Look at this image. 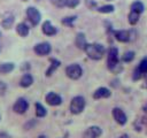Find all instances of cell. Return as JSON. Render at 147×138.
<instances>
[{
  "instance_id": "obj_1",
  "label": "cell",
  "mask_w": 147,
  "mask_h": 138,
  "mask_svg": "<svg viewBox=\"0 0 147 138\" xmlns=\"http://www.w3.org/2000/svg\"><path fill=\"white\" fill-rule=\"evenodd\" d=\"M107 67L114 74H117L123 69V67L119 64L118 48L115 46L109 47V49L107 52Z\"/></svg>"
},
{
  "instance_id": "obj_2",
  "label": "cell",
  "mask_w": 147,
  "mask_h": 138,
  "mask_svg": "<svg viewBox=\"0 0 147 138\" xmlns=\"http://www.w3.org/2000/svg\"><path fill=\"white\" fill-rule=\"evenodd\" d=\"M84 51L91 60L98 61V60H101L103 57V55L106 53V47L99 43H90V44L87 43Z\"/></svg>"
},
{
  "instance_id": "obj_3",
  "label": "cell",
  "mask_w": 147,
  "mask_h": 138,
  "mask_svg": "<svg viewBox=\"0 0 147 138\" xmlns=\"http://www.w3.org/2000/svg\"><path fill=\"white\" fill-rule=\"evenodd\" d=\"M86 106V100L84 97L82 95H76L71 99L70 101V106H69V109H70V113L74 114V115H78L80 114L84 108Z\"/></svg>"
},
{
  "instance_id": "obj_4",
  "label": "cell",
  "mask_w": 147,
  "mask_h": 138,
  "mask_svg": "<svg viewBox=\"0 0 147 138\" xmlns=\"http://www.w3.org/2000/svg\"><path fill=\"white\" fill-rule=\"evenodd\" d=\"M147 76V56L144 57L139 64L134 68L132 72V79L133 80H140L141 78H145Z\"/></svg>"
},
{
  "instance_id": "obj_5",
  "label": "cell",
  "mask_w": 147,
  "mask_h": 138,
  "mask_svg": "<svg viewBox=\"0 0 147 138\" xmlns=\"http://www.w3.org/2000/svg\"><path fill=\"white\" fill-rule=\"evenodd\" d=\"M65 75L70 79H74V80L79 79L82 77V75H83V68L78 63H71V64L67 66V68H65Z\"/></svg>"
},
{
  "instance_id": "obj_6",
  "label": "cell",
  "mask_w": 147,
  "mask_h": 138,
  "mask_svg": "<svg viewBox=\"0 0 147 138\" xmlns=\"http://www.w3.org/2000/svg\"><path fill=\"white\" fill-rule=\"evenodd\" d=\"M26 17L30 21V23L33 26H36L39 24V22L41 20V14L36 7H28L26 8Z\"/></svg>"
},
{
  "instance_id": "obj_7",
  "label": "cell",
  "mask_w": 147,
  "mask_h": 138,
  "mask_svg": "<svg viewBox=\"0 0 147 138\" xmlns=\"http://www.w3.org/2000/svg\"><path fill=\"white\" fill-rule=\"evenodd\" d=\"M33 52L38 55V56H46L52 52V46L47 41H42V43H38L34 45L33 47Z\"/></svg>"
},
{
  "instance_id": "obj_8",
  "label": "cell",
  "mask_w": 147,
  "mask_h": 138,
  "mask_svg": "<svg viewBox=\"0 0 147 138\" xmlns=\"http://www.w3.org/2000/svg\"><path fill=\"white\" fill-rule=\"evenodd\" d=\"M28 109H29V102H28V100L25 98H22V97L17 98V100L13 105V110L16 114H20V115L26 113Z\"/></svg>"
},
{
  "instance_id": "obj_9",
  "label": "cell",
  "mask_w": 147,
  "mask_h": 138,
  "mask_svg": "<svg viewBox=\"0 0 147 138\" xmlns=\"http://www.w3.org/2000/svg\"><path fill=\"white\" fill-rule=\"evenodd\" d=\"M111 115H113V117H114V120L116 121L117 124H119V125H122V126L126 124V122H127V116H126V114L124 113V110H123L122 108H119V107L113 108Z\"/></svg>"
},
{
  "instance_id": "obj_10",
  "label": "cell",
  "mask_w": 147,
  "mask_h": 138,
  "mask_svg": "<svg viewBox=\"0 0 147 138\" xmlns=\"http://www.w3.org/2000/svg\"><path fill=\"white\" fill-rule=\"evenodd\" d=\"M102 135V129L99 125H91L84 132L82 138H99Z\"/></svg>"
},
{
  "instance_id": "obj_11",
  "label": "cell",
  "mask_w": 147,
  "mask_h": 138,
  "mask_svg": "<svg viewBox=\"0 0 147 138\" xmlns=\"http://www.w3.org/2000/svg\"><path fill=\"white\" fill-rule=\"evenodd\" d=\"M45 101L47 102V105L55 107V106H60L62 103V98L60 94H57L55 92H48L45 95Z\"/></svg>"
},
{
  "instance_id": "obj_12",
  "label": "cell",
  "mask_w": 147,
  "mask_h": 138,
  "mask_svg": "<svg viewBox=\"0 0 147 138\" xmlns=\"http://www.w3.org/2000/svg\"><path fill=\"white\" fill-rule=\"evenodd\" d=\"M113 34L115 39L119 43H127L131 39V33L127 30H116V31H113Z\"/></svg>"
},
{
  "instance_id": "obj_13",
  "label": "cell",
  "mask_w": 147,
  "mask_h": 138,
  "mask_svg": "<svg viewBox=\"0 0 147 138\" xmlns=\"http://www.w3.org/2000/svg\"><path fill=\"white\" fill-rule=\"evenodd\" d=\"M110 95H111L110 90H109L108 87H105V86L98 87V89L93 92V94H92L93 99H95V100H98V99H106V98H109Z\"/></svg>"
},
{
  "instance_id": "obj_14",
  "label": "cell",
  "mask_w": 147,
  "mask_h": 138,
  "mask_svg": "<svg viewBox=\"0 0 147 138\" xmlns=\"http://www.w3.org/2000/svg\"><path fill=\"white\" fill-rule=\"evenodd\" d=\"M41 31L44 34L48 36V37H52V36H55L57 33V29L51 23V21H45L41 25Z\"/></svg>"
},
{
  "instance_id": "obj_15",
  "label": "cell",
  "mask_w": 147,
  "mask_h": 138,
  "mask_svg": "<svg viewBox=\"0 0 147 138\" xmlns=\"http://www.w3.org/2000/svg\"><path fill=\"white\" fill-rule=\"evenodd\" d=\"M49 62H51V64H49V67L47 68L46 74H45L47 77L52 76V75L54 74V71H55V70L61 66V61H60V60H57V59H54V57L49 59Z\"/></svg>"
},
{
  "instance_id": "obj_16",
  "label": "cell",
  "mask_w": 147,
  "mask_h": 138,
  "mask_svg": "<svg viewBox=\"0 0 147 138\" xmlns=\"http://www.w3.org/2000/svg\"><path fill=\"white\" fill-rule=\"evenodd\" d=\"M32 84H33V77H32V75L29 74V72L23 74V76L21 77V80H20V86L25 89V87L31 86Z\"/></svg>"
},
{
  "instance_id": "obj_17",
  "label": "cell",
  "mask_w": 147,
  "mask_h": 138,
  "mask_svg": "<svg viewBox=\"0 0 147 138\" xmlns=\"http://www.w3.org/2000/svg\"><path fill=\"white\" fill-rule=\"evenodd\" d=\"M16 32H17L18 36L25 38V37H28V34H29V32H30V28L26 25V23L21 22V23H18V24L16 25Z\"/></svg>"
},
{
  "instance_id": "obj_18",
  "label": "cell",
  "mask_w": 147,
  "mask_h": 138,
  "mask_svg": "<svg viewBox=\"0 0 147 138\" xmlns=\"http://www.w3.org/2000/svg\"><path fill=\"white\" fill-rule=\"evenodd\" d=\"M75 44H76V46H77L79 49H83V51H84V48H85L87 41H86V37H85V34H84L83 32H78V33L76 34Z\"/></svg>"
},
{
  "instance_id": "obj_19",
  "label": "cell",
  "mask_w": 147,
  "mask_h": 138,
  "mask_svg": "<svg viewBox=\"0 0 147 138\" xmlns=\"http://www.w3.org/2000/svg\"><path fill=\"white\" fill-rule=\"evenodd\" d=\"M15 69V64L13 62H5L0 64V74H9Z\"/></svg>"
},
{
  "instance_id": "obj_20",
  "label": "cell",
  "mask_w": 147,
  "mask_h": 138,
  "mask_svg": "<svg viewBox=\"0 0 147 138\" xmlns=\"http://www.w3.org/2000/svg\"><path fill=\"white\" fill-rule=\"evenodd\" d=\"M34 108H36V116L41 118V117H45L47 115V110L46 108L40 103V102H36L34 103Z\"/></svg>"
},
{
  "instance_id": "obj_21",
  "label": "cell",
  "mask_w": 147,
  "mask_h": 138,
  "mask_svg": "<svg viewBox=\"0 0 147 138\" xmlns=\"http://www.w3.org/2000/svg\"><path fill=\"white\" fill-rule=\"evenodd\" d=\"M14 21H15V17H14L11 14H9V15H7V16L2 20L1 25H2V28H5V29H10V28L13 26V24H14Z\"/></svg>"
},
{
  "instance_id": "obj_22",
  "label": "cell",
  "mask_w": 147,
  "mask_h": 138,
  "mask_svg": "<svg viewBox=\"0 0 147 138\" xmlns=\"http://www.w3.org/2000/svg\"><path fill=\"white\" fill-rule=\"evenodd\" d=\"M139 17H140V14H138V13H136L133 10H130V13L127 15V21H129V23L131 25H136L138 23V21H139Z\"/></svg>"
},
{
  "instance_id": "obj_23",
  "label": "cell",
  "mask_w": 147,
  "mask_h": 138,
  "mask_svg": "<svg viewBox=\"0 0 147 138\" xmlns=\"http://www.w3.org/2000/svg\"><path fill=\"white\" fill-rule=\"evenodd\" d=\"M144 9H145V6H144V3L141 1H134L131 5V10H133V12H136L138 14H142Z\"/></svg>"
},
{
  "instance_id": "obj_24",
  "label": "cell",
  "mask_w": 147,
  "mask_h": 138,
  "mask_svg": "<svg viewBox=\"0 0 147 138\" xmlns=\"http://www.w3.org/2000/svg\"><path fill=\"white\" fill-rule=\"evenodd\" d=\"M134 56H136V53H134L133 51H127V52H125V53L122 55L121 60H122V62L129 63V62H131V61L134 60Z\"/></svg>"
},
{
  "instance_id": "obj_25",
  "label": "cell",
  "mask_w": 147,
  "mask_h": 138,
  "mask_svg": "<svg viewBox=\"0 0 147 138\" xmlns=\"http://www.w3.org/2000/svg\"><path fill=\"white\" fill-rule=\"evenodd\" d=\"M96 10L99 13H101V14H110V13H113L115 10V7L113 5H105V6L99 7Z\"/></svg>"
},
{
  "instance_id": "obj_26",
  "label": "cell",
  "mask_w": 147,
  "mask_h": 138,
  "mask_svg": "<svg viewBox=\"0 0 147 138\" xmlns=\"http://www.w3.org/2000/svg\"><path fill=\"white\" fill-rule=\"evenodd\" d=\"M76 20H77V16L74 15V16H67V17H63L61 22H62L63 25H65V26H70V28H71V26H74V22H75Z\"/></svg>"
},
{
  "instance_id": "obj_27",
  "label": "cell",
  "mask_w": 147,
  "mask_h": 138,
  "mask_svg": "<svg viewBox=\"0 0 147 138\" xmlns=\"http://www.w3.org/2000/svg\"><path fill=\"white\" fill-rule=\"evenodd\" d=\"M80 0H65V6L69 8H75L79 5Z\"/></svg>"
},
{
  "instance_id": "obj_28",
  "label": "cell",
  "mask_w": 147,
  "mask_h": 138,
  "mask_svg": "<svg viewBox=\"0 0 147 138\" xmlns=\"http://www.w3.org/2000/svg\"><path fill=\"white\" fill-rule=\"evenodd\" d=\"M51 2L57 8H62L65 6V0H51Z\"/></svg>"
},
{
  "instance_id": "obj_29",
  "label": "cell",
  "mask_w": 147,
  "mask_h": 138,
  "mask_svg": "<svg viewBox=\"0 0 147 138\" xmlns=\"http://www.w3.org/2000/svg\"><path fill=\"white\" fill-rule=\"evenodd\" d=\"M7 91V84L0 80V95H3Z\"/></svg>"
},
{
  "instance_id": "obj_30",
  "label": "cell",
  "mask_w": 147,
  "mask_h": 138,
  "mask_svg": "<svg viewBox=\"0 0 147 138\" xmlns=\"http://www.w3.org/2000/svg\"><path fill=\"white\" fill-rule=\"evenodd\" d=\"M36 124V122L34 121H30L29 123H26L25 125H24V128H25V130H29V129H31V126L32 125H34Z\"/></svg>"
},
{
  "instance_id": "obj_31",
  "label": "cell",
  "mask_w": 147,
  "mask_h": 138,
  "mask_svg": "<svg viewBox=\"0 0 147 138\" xmlns=\"http://www.w3.org/2000/svg\"><path fill=\"white\" fill-rule=\"evenodd\" d=\"M30 68H31V66H30V63H28V62L23 63V66L21 67V69H22V70H28V69H30Z\"/></svg>"
},
{
  "instance_id": "obj_32",
  "label": "cell",
  "mask_w": 147,
  "mask_h": 138,
  "mask_svg": "<svg viewBox=\"0 0 147 138\" xmlns=\"http://www.w3.org/2000/svg\"><path fill=\"white\" fill-rule=\"evenodd\" d=\"M0 138H10V136L7 132H0Z\"/></svg>"
},
{
  "instance_id": "obj_33",
  "label": "cell",
  "mask_w": 147,
  "mask_h": 138,
  "mask_svg": "<svg viewBox=\"0 0 147 138\" xmlns=\"http://www.w3.org/2000/svg\"><path fill=\"white\" fill-rule=\"evenodd\" d=\"M142 110H144V112L147 114V103H146V105H144V107H142Z\"/></svg>"
},
{
  "instance_id": "obj_34",
  "label": "cell",
  "mask_w": 147,
  "mask_h": 138,
  "mask_svg": "<svg viewBox=\"0 0 147 138\" xmlns=\"http://www.w3.org/2000/svg\"><path fill=\"white\" fill-rule=\"evenodd\" d=\"M118 138H129V136H127L126 133H123V135H122V136H119Z\"/></svg>"
},
{
  "instance_id": "obj_35",
  "label": "cell",
  "mask_w": 147,
  "mask_h": 138,
  "mask_svg": "<svg viewBox=\"0 0 147 138\" xmlns=\"http://www.w3.org/2000/svg\"><path fill=\"white\" fill-rule=\"evenodd\" d=\"M37 138H47V137H46L45 135H39V136H38Z\"/></svg>"
},
{
  "instance_id": "obj_36",
  "label": "cell",
  "mask_w": 147,
  "mask_h": 138,
  "mask_svg": "<svg viewBox=\"0 0 147 138\" xmlns=\"http://www.w3.org/2000/svg\"><path fill=\"white\" fill-rule=\"evenodd\" d=\"M145 87L147 89V76H146V79H145Z\"/></svg>"
},
{
  "instance_id": "obj_37",
  "label": "cell",
  "mask_w": 147,
  "mask_h": 138,
  "mask_svg": "<svg viewBox=\"0 0 147 138\" xmlns=\"http://www.w3.org/2000/svg\"><path fill=\"white\" fill-rule=\"evenodd\" d=\"M23 1H28V0H23Z\"/></svg>"
},
{
  "instance_id": "obj_38",
  "label": "cell",
  "mask_w": 147,
  "mask_h": 138,
  "mask_svg": "<svg viewBox=\"0 0 147 138\" xmlns=\"http://www.w3.org/2000/svg\"><path fill=\"white\" fill-rule=\"evenodd\" d=\"M109 1H111V0H109Z\"/></svg>"
},
{
  "instance_id": "obj_39",
  "label": "cell",
  "mask_w": 147,
  "mask_h": 138,
  "mask_svg": "<svg viewBox=\"0 0 147 138\" xmlns=\"http://www.w3.org/2000/svg\"><path fill=\"white\" fill-rule=\"evenodd\" d=\"M0 118H1V117H0Z\"/></svg>"
}]
</instances>
